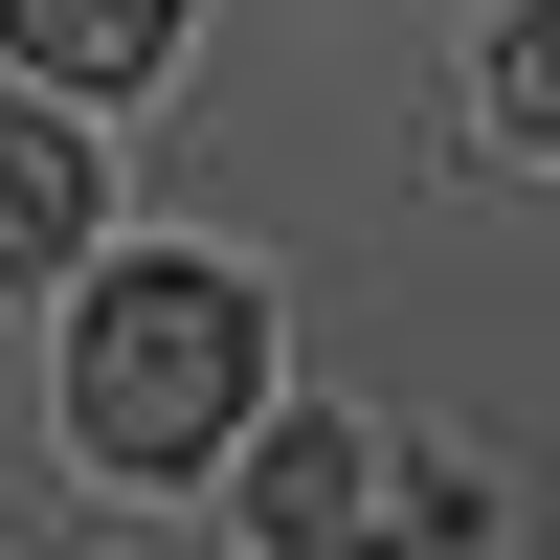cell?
Here are the masks:
<instances>
[{
	"mask_svg": "<svg viewBox=\"0 0 560 560\" xmlns=\"http://www.w3.org/2000/svg\"><path fill=\"white\" fill-rule=\"evenodd\" d=\"M247 404H269V314H247V269H202V247L90 269V314H68V448H90V471H202Z\"/></svg>",
	"mask_w": 560,
	"mask_h": 560,
	"instance_id": "6da1fadb",
	"label": "cell"
},
{
	"mask_svg": "<svg viewBox=\"0 0 560 560\" xmlns=\"http://www.w3.org/2000/svg\"><path fill=\"white\" fill-rule=\"evenodd\" d=\"M45 269H90V135L0 90V292H45Z\"/></svg>",
	"mask_w": 560,
	"mask_h": 560,
	"instance_id": "7a4b0ae2",
	"label": "cell"
},
{
	"mask_svg": "<svg viewBox=\"0 0 560 560\" xmlns=\"http://www.w3.org/2000/svg\"><path fill=\"white\" fill-rule=\"evenodd\" d=\"M0 68H45V90H135V68H179V0H0Z\"/></svg>",
	"mask_w": 560,
	"mask_h": 560,
	"instance_id": "3957f363",
	"label": "cell"
},
{
	"mask_svg": "<svg viewBox=\"0 0 560 560\" xmlns=\"http://www.w3.org/2000/svg\"><path fill=\"white\" fill-rule=\"evenodd\" d=\"M247 516H269V560H382V493H359V448H337V427H292V448H269V493H247Z\"/></svg>",
	"mask_w": 560,
	"mask_h": 560,
	"instance_id": "277c9868",
	"label": "cell"
},
{
	"mask_svg": "<svg viewBox=\"0 0 560 560\" xmlns=\"http://www.w3.org/2000/svg\"><path fill=\"white\" fill-rule=\"evenodd\" d=\"M493 113L560 135V0H516V23H493Z\"/></svg>",
	"mask_w": 560,
	"mask_h": 560,
	"instance_id": "5b68a950",
	"label": "cell"
}]
</instances>
